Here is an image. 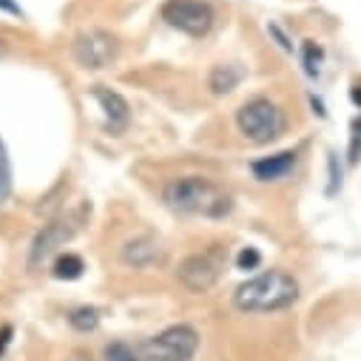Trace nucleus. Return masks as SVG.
<instances>
[{
  "label": "nucleus",
  "instance_id": "nucleus-1",
  "mask_svg": "<svg viewBox=\"0 0 361 361\" xmlns=\"http://www.w3.org/2000/svg\"><path fill=\"white\" fill-rule=\"evenodd\" d=\"M162 197L168 208L188 216H202V219H225L233 211V194L208 176L171 179Z\"/></svg>",
  "mask_w": 361,
  "mask_h": 361
},
{
  "label": "nucleus",
  "instance_id": "nucleus-2",
  "mask_svg": "<svg viewBox=\"0 0 361 361\" xmlns=\"http://www.w3.org/2000/svg\"><path fill=\"white\" fill-rule=\"evenodd\" d=\"M296 299L299 282L285 270H264L233 290V307L242 313H276L296 305Z\"/></svg>",
  "mask_w": 361,
  "mask_h": 361
},
{
  "label": "nucleus",
  "instance_id": "nucleus-3",
  "mask_svg": "<svg viewBox=\"0 0 361 361\" xmlns=\"http://www.w3.org/2000/svg\"><path fill=\"white\" fill-rule=\"evenodd\" d=\"M236 128L247 142L267 145L288 131V117L274 100L253 97L236 111Z\"/></svg>",
  "mask_w": 361,
  "mask_h": 361
},
{
  "label": "nucleus",
  "instance_id": "nucleus-4",
  "mask_svg": "<svg viewBox=\"0 0 361 361\" xmlns=\"http://www.w3.org/2000/svg\"><path fill=\"white\" fill-rule=\"evenodd\" d=\"M228 264V247L225 245H211L208 250L191 253L179 262L176 279L188 293H208L225 274Z\"/></svg>",
  "mask_w": 361,
  "mask_h": 361
},
{
  "label": "nucleus",
  "instance_id": "nucleus-5",
  "mask_svg": "<svg viewBox=\"0 0 361 361\" xmlns=\"http://www.w3.org/2000/svg\"><path fill=\"white\" fill-rule=\"evenodd\" d=\"M200 350V333L191 324H173L137 347L140 361H194Z\"/></svg>",
  "mask_w": 361,
  "mask_h": 361
},
{
  "label": "nucleus",
  "instance_id": "nucleus-6",
  "mask_svg": "<svg viewBox=\"0 0 361 361\" xmlns=\"http://www.w3.org/2000/svg\"><path fill=\"white\" fill-rule=\"evenodd\" d=\"M162 20L188 37H205L214 29L216 15H214V6L205 4V0H165Z\"/></svg>",
  "mask_w": 361,
  "mask_h": 361
},
{
  "label": "nucleus",
  "instance_id": "nucleus-7",
  "mask_svg": "<svg viewBox=\"0 0 361 361\" xmlns=\"http://www.w3.org/2000/svg\"><path fill=\"white\" fill-rule=\"evenodd\" d=\"M80 222H82V216L66 214V216H57L49 225H43V231L35 236V242L29 247V270H40L66 242H71L74 233L80 231Z\"/></svg>",
  "mask_w": 361,
  "mask_h": 361
},
{
  "label": "nucleus",
  "instance_id": "nucleus-8",
  "mask_svg": "<svg viewBox=\"0 0 361 361\" xmlns=\"http://www.w3.org/2000/svg\"><path fill=\"white\" fill-rule=\"evenodd\" d=\"M117 49H120L117 37L103 32V29H85L71 43V54H74L77 66H82L88 71L109 68L117 60Z\"/></svg>",
  "mask_w": 361,
  "mask_h": 361
},
{
  "label": "nucleus",
  "instance_id": "nucleus-9",
  "mask_svg": "<svg viewBox=\"0 0 361 361\" xmlns=\"http://www.w3.org/2000/svg\"><path fill=\"white\" fill-rule=\"evenodd\" d=\"M120 262L131 270H154L168 262V250L154 236H134L120 247Z\"/></svg>",
  "mask_w": 361,
  "mask_h": 361
},
{
  "label": "nucleus",
  "instance_id": "nucleus-10",
  "mask_svg": "<svg viewBox=\"0 0 361 361\" xmlns=\"http://www.w3.org/2000/svg\"><path fill=\"white\" fill-rule=\"evenodd\" d=\"M94 100L100 103V109H103V114H106L109 131H111V134H120V131L128 126V120H131V109H128L126 97L117 94V92H111V88H106V85H97V88H94Z\"/></svg>",
  "mask_w": 361,
  "mask_h": 361
},
{
  "label": "nucleus",
  "instance_id": "nucleus-11",
  "mask_svg": "<svg viewBox=\"0 0 361 361\" xmlns=\"http://www.w3.org/2000/svg\"><path fill=\"white\" fill-rule=\"evenodd\" d=\"M296 151H282V154H274V157H264V159H256L250 165V171L256 173V179L262 183H276V179L288 176L296 165Z\"/></svg>",
  "mask_w": 361,
  "mask_h": 361
},
{
  "label": "nucleus",
  "instance_id": "nucleus-12",
  "mask_svg": "<svg viewBox=\"0 0 361 361\" xmlns=\"http://www.w3.org/2000/svg\"><path fill=\"white\" fill-rule=\"evenodd\" d=\"M242 68L239 66H214L211 77H208V85H211V92L214 94H228L233 92V88L242 82Z\"/></svg>",
  "mask_w": 361,
  "mask_h": 361
},
{
  "label": "nucleus",
  "instance_id": "nucleus-13",
  "mask_svg": "<svg viewBox=\"0 0 361 361\" xmlns=\"http://www.w3.org/2000/svg\"><path fill=\"white\" fill-rule=\"evenodd\" d=\"M82 270H85V264H82V259H80L77 253H60V256L54 259L51 274H54L57 279L71 282V279H80V276H82Z\"/></svg>",
  "mask_w": 361,
  "mask_h": 361
},
{
  "label": "nucleus",
  "instance_id": "nucleus-14",
  "mask_svg": "<svg viewBox=\"0 0 361 361\" xmlns=\"http://www.w3.org/2000/svg\"><path fill=\"white\" fill-rule=\"evenodd\" d=\"M302 63H305V71L310 77H319L322 74V63H324V51L316 40H305L302 46Z\"/></svg>",
  "mask_w": 361,
  "mask_h": 361
},
{
  "label": "nucleus",
  "instance_id": "nucleus-15",
  "mask_svg": "<svg viewBox=\"0 0 361 361\" xmlns=\"http://www.w3.org/2000/svg\"><path fill=\"white\" fill-rule=\"evenodd\" d=\"M68 322H71L74 330L88 333V330H94V327L100 324V313H97L94 307H77V310L68 316Z\"/></svg>",
  "mask_w": 361,
  "mask_h": 361
},
{
  "label": "nucleus",
  "instance_id": "nucleus-16",
  "mask_svg": "<svg viewBox=\"0 0 361 361\" xmlns=\"http://www.w3.org/2000/svg\"><path fill=\"white\" fill-rule=\"evenodd\" d=\"M106 361H140V353L126 341H114L106 347Z\"/></svg>",
  "mask_w": 361,
  "mask_h": 361
},
{
  "label": "nucleus",
  "instance_id": "nucleus-17",
  "mask_svg": "<svg viewBox=\"0 0 361 361\" xmlns=\"http://www.w3.org/2000/svg\"><path fill=\"white\" fill-rule=\"evenodd\" d=\"M9 188H12V168H9V159H6L4 145H0V202L9 197Z\"/></svg>",
  "mask_w": 361,
  "mask_h": 361
},
{
  "label": "nucleus",
  "instance_id": "nucleus-18",
  "mask_svg": "<svg viewBox=\"0 0 361 361\" xmlns=\"http://www.w3.org/2000/svg\"><path fill=\"white\" fill-rule=\"evenodd\" d=\"M262 264V253L256 247H242V253L236 256V267L239 270H256Z\"/></svg>",
  "mask_w": 361,
  "mask_h": 361
},
{
  "label": "nucleus",
  "instance_id": "nucleus-19",
  "mask_svg": "<svg viewBox=\"0 0 361 361\" xmlns=\"http://www.w3.org/2000/svg\"><path fill=\"white\" fill-rule=\"evenodd\" d=\"M358 159H361V120H355L353 137H350V162L355 165Z\"/></svg>",
  "mask_w": 361,
  "mask_h": 361
},
{
  "label": "nucleus",
  "instance_id": "nucleus-20",
  "mask_svg": "<svg viewBox=\"0 0 361 361\" xmlns=\"http://www.w3.org/2000/svg\"><path fill=\"white\" fill-rule=\"evenodd\" d=\"M9 338H12V327H4L0 330V355H4V350L9 347Z\"/></svg>",
  "mask_w": 361,
  "mask_h": 361
},
{
  "label": "nucleus",
  "instance_id": "nucleus-21",
  "mask_svg": "<svg viewBox=\"0 0 361 361\" xmlns=\"http://www.w3.org/2000/svg\"><path fill=\"white\" fill-rule=\"evenodd\" d=\"M350 97H353V103L361 109V85H355V88H353V94H350Z\"/></svg>",
  "mask_w": 361,
  "mask_h": 361
},
{
  "label": "nucleus",
  "instance_id": "nucleus-22",
  "mask_svg": "<svg viewBox=\"0 0 361 361\" xmlns=\"http://www.w3.org/2000/svg\"><path fill=\"white\" fill-rule=\"evenodd\" d=\"M0 6H4V9H9V12H15V15L20 12V9H18L15 4H12V0H0Z\"/></svg>",
  "mask_w": 361,
  "mask_h": 361
}]
</instances>
